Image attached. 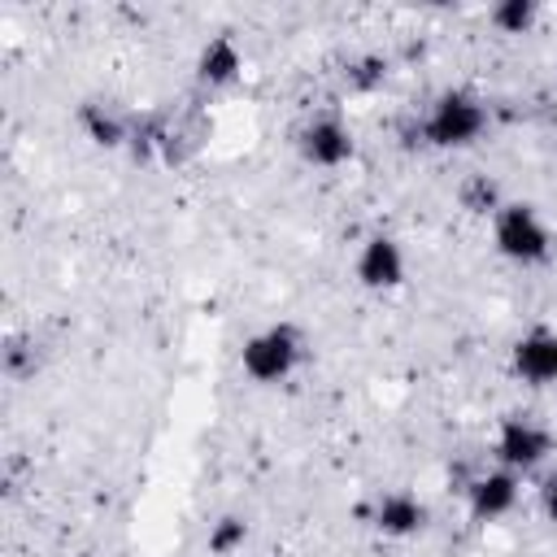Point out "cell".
Wrapping results in <instances>:
<instances>
[{
	"label": "cell",
	"instance_id": "obj_1",
	"mask_svg": "<svg viewBox=\"0 0 557 557\" xmlns=\"http://www.w3.org/2000/svg\"><path fill=\"white\" fill-rule=\"evenodd\" d=\"M418 139L431 148V152H470L487 139L492 131V109L487 100L474 91V87H440L422 117H418Z\"/></svg>",
	"mask_w": 557,
	"mask_h": 557
},
{
	"label": "cell",
	"instance_id": "obj_2",
	"mask_svg": "<svg viewBox=\"0 0 557 557\" xmlns=\"http://www.w3.org/2000/svg\"><path fill=\"white\" fill-rule=\"evenodd\" d=\"M492 252L518 270H540L557 252V235L540 205L531 200H505L492 213Z\"/></svg>",
	"mask_w": 557,
	"mask_h": 557
},
{
	"label": "cell",
	"instance_id": "obj_3",
	"mask_svg": "<svg viewBox=\"0 0 557 557\" xmlns=\"http://www.w3.org/2000/svg\"><path fill=\"white\" fill-rule=\"evenodd\" d=\"M305 352H309L305 331L296 322L278 318V322H265L252 335H244V344H239V370L257 387H278V383H287L305 366Z\"/></svg>",
	"mask_w": 557,
	"mask_h": 557
},
{
	"label": "cell",
	"instance_id": "obj_4",
	"mask_svg": "<svg viewBox=\"0 0 557 557\" xmlns=\"http://www.w3.org/2000/svg\"><path fill=\"white\" fill-rule=\"evenodd\" d=\"M553 448H557V435L535 413H505L492 431V461L522 479L544 470L553 461Z\"/></svg>",
	"mask_w": 557,
	"mask_h": 557
},
{
	"label": "cell",
	"instance_id": "obj_5",
	"mask_svg": "<svg viewBox=\"0 0 557 557\" xmlns=\"http://www.w3.org/2000/svg\"><path fill=\"white\" fill-rule=\"evenodd\" d=\"M296 157H300L309 170L335 174V170H344V165L357 161V131H352L348 117L335 113V109L309 113V117L296 126Z\"/></svg>",
	"mask_w": 557,
	"mask_h": 557
},
{
	"label": "cell",
	"instance_id": "obj_6",
	"mask_svg": "<svg viewBox=\"0 0 557 557\" xmlns=\"http://www.w3.org/2000/svg\"><path fill=\"white\" fill-rule=\"evenodd\" d=\"M405 278H409V252H405V244L392 231L361 235V244L352 252V283L361 292L387 296V292H400Z\"/></svg>",
	"mask_w": 557,
	"mask_h": 557
},
{
	"label": "cell",
	"instance_id": "obj_7",
	"mask_svg": "<svg viewBox=\"0 0 557 557\" xmlns=\"http://www.w3.org/2000/svg\"><path fill=\"white\" fill-rule=\"evenodd\" d=\"M518 505H522V474H513V470H505L496 461L466 483V518L474 527L505 522Z\"/></svg>",
	"mask_w": 557,
	"mask_h": 557
},
{
	"label": "cell",
	"instance_id": "obj_8",
	"mask_svg": "<svg viewBox=\"0 0 557 557\" xmlns=\"http://www.w3.org/2000/svg\"><path fill=\"white\" fill-rule=\"evenodd\" d=\"M366 522H370L374 535L405 544V540H418V535L431 527V509H426V500H422L418 492H409V487H387V492H379V496L370 500Z\"/></svg>",
	"mask_w": 557,
	"mask_h": 557
},
{
	"label": "cell",
	"instance_id": "obj_9",
	"mask_svg": "<svg viewBox=\"0 0 557 557\" xmlns=\"http://www.w3.org/2000/svg\"><path fill=\"white\" fill-rule=\"evenodd\" d=\"M74 122H78V131H83V139H87L91 148H104V152L131 148L135 113L122 109V104L109 100V96H87V100L74 109Z\"/></svg>",
	"mask_w": 557,
	"mask_h": 557
},
{
	"label": "cell",
	"instance_id": "obj_10",
	"mask_svg": "<svg viewBox=\"0 0 557 557\" xmlns=\"http://www.w3.org/2000/svg\"><path fill=\"white\" fill-rule=\"evenodd\" d=\"M244 65H248L244 44H239L231 30H218V35H209V39L196 48L191 78H196L200 91H226V87H235V83L244 78Z\"/></svg>",
	"mask_w": 557,
	"mask_h": 557
},
{
	"label": "cell",
	"instance_id": "obj_11",
	"mask_svg": "<svg viewBox=\"0 0 557 557\" xmlns=\"http://www.w3.org/2000/svg\"><path fill=\"white\" fill-rule=\"evenodd\" d=\"M509 370L527 387H557V326H531L509 348Z\"/></svg>",
	"mask_w": 557,
	"mask_h": 557
},
{
	"label": "cell",
	"instance_id": "obj_12",
	"mask_svg": "<svg viewBox=\"0 0 557 557\" xmlns=\"http://www.w3.org/2000/svg\"><path fill=\"white\" fill-rule=\"evenodd\" d=\"M387 78H392V61H387L383 52H361V57H352V61L344 65V87L357 91V96L379 91Z\"/></svg>",
	"mask_w": 557,
	"mask_h": 557
},
{
	"label": "cell",
	"instance_id": "obj_13",
	"mask_svg": "<svg viewBox=\"0 0 557 557\" xmlns=\"http://www.w3.org/2000/svg\"><path fill=\"white\" fill-rule=\"evenodd\" d=\"M487 22L496 35H531L540 22V4L535 0H496L487 9Z\"/></svg>",
	"mask_w": 557,
	"mask_h": 557
},
{
	"label": "cell",
	"instance_id": "obj_14",
	"mask_svg": "<svg viewBox=\"0 0 557 557\" xmlns=\"http://www.w3.org/2000/svg\"><path fill=\"white\" fill-rule=\"evenodd\" d=\"M457 200H461V209H466V213L487 218V222H492V213L505 205V196H500L496 178H487V174H466V178H461V187H457Z\"/></svg>",
	"mask_w": 557,
	"mask_h": 557
},
{
	"label": "cell",
	"instance_id": "obj_15",
	"mask_svg": "<svg viewBox=\"0 0 557 557\" xmlns=\"http://www.w3.org/2000/svg\"><path fill=\"white\" fill-rule=\"evenodd\" d=\"M248 518L244 513H222L218 522H209V535H205V548L213 557H235L244 544H248Z\"/></svg>",
	"mask_w": 557,
	"mask_h": 557
},
{
	"label": "cell",
	"instance_id": "obj_16",
	"mask_svg": "<svg viewBox=\"0 0 557 557\" xmlns=\"http://www.w3.org/2000/svg\"><path fill=\"white\" fill-rule=\"evenodd\" d=\"M35 370H39L35 339L13 335V339H9V348H4V374H9L13 383H26V379H35Z\"/></svg>",
	"mask_w": 557,
	"mask_h": 557
},
{
	"label": "cell",
	"instance_id": "obj_17",
	"mask_svg": "<svg viewBox=\"0 0 557 557\" xmlns=\"http://www.w3.org/2000/svg\"><path fill=\"white\" fill-rule=\"evenodd\" d=\"M535 505L548 522H557V466H544V474L535 483Z\"/></svg>",
	"mask_w": 557,
	"mask_h": 557
}]
</instances>
